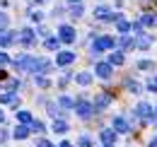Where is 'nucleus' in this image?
Masks as SVG:
<instances>
[{"instance_id": "1", "label": "nucleus", "mask_w": 157, "mask_h": 147, "mask_svg": "<svg viewBox=\"0 0 157 147\" xmlns=\"http://www.w3.org/2000/svg\"><path fill=\"white\" fill-rule=\"evenodd\" d=\"M75 111H78V116H80V118H90V116L94 113V104H90V101L80 99L78 104H75Z\"/></svg>"}, {"instance_id": "2", "label": "nucleus", "mask_w": 157, "mask_h": 147, "mask_svg": "<svg viewBox=\"0 0 157 147\" xmlns=\"http://www.w3.org/2000/svg\"><path fill=\"white\" fill-rule=\"evenodd\" d=\"M111 46H114V39H111V36H99L97 41L92 43V48H94L97 53H99V51H109Z\"/></svg>"}, {"instance_id": "3", "label": "nucleus", "mask_w": 157, "mask_h": 147, "mask_svg": "<svg viewBox=\"0 0 157 147\" xmlns=\"http://www.w3.org/2000/svg\"><path fill=\"white\" fill-rule=\"evenodd\" d=\"M58 39L63 43H73L75 41V29L73 27H60L58 29Z\"/></svg>"}, {"instance_id": "4", "label": "nucleus", "mask_w": 157, "mask_h": 147, "mask_svg": "<svg viewBox=\"0 0 157 147\" xmlns=\"http://www.w3.org/2000/svg\"><path fill=\"white\" fill-rule=\"evenodd\" d=\"M94 17H99L101 22H111V19H118L121 15H114V12L106 10V7H94Z\"/></svg>"}, {"instance_id": "5", "label": "nucleus", "mask_w": 157, "mask_h": 147, "mask_svg": "<svg viewBox=\"0 0 157 147\" xmlns=\"http://www.w3.org/2000/svg\"><path fill=\"white\" fill-rule=\"evenodd\" d=\"M136 113L140 116V118H145V121H150V118L155 116V111H152V106H150V104H138Z\"/></svg>"}, {"instance_id": "6", "label": "nucleus", "mask_w": 157, "mask_h": 147, "mask_svg": "<svg viewBox=\"0 0 157 147\" xmlns=\"http://www.w3.org/2000/svg\"><path fill=\"white\" fill-rule=\"evenodd\" d=\"M97 75L104 77V80H109L111 77V63H97Z\"/></svg>"}, {"instance_id": "7", "label": "nucleus", "mask_w": 157, "mask_h": 147, "mask_svg": "<svg viewBox=\"0 0 157 147\" xmlns=\"http://www.w3.org/2000/svg\"><path fill=\"white\" fill-rule=\"evenodd\" d=\"M73 60H75V53H70V51H63V53H58V58H56L58 65H70Z\"/></svg>"}, {"instance_id": "8", "label": "nucleus", "mask_w": 157, "mask_h": 147, "mask_svg": "<svg viewBox=\"0 0 157 147\" xmlns=\"http://www.w3.org/2000/svg\"><path fill=\"white\" fill-rule=\"evenodd\" d=\"M114 130H116V133H128L131 126H128L126 118H114Z\"/></svg>"}, {"instance_id": "9", "label": "nucleus", "mask_w": 157, "mask_h": 147, "mask_svg": "<svg viewBox=\"0 0 157 147\" xmlns=\"http://www.w3.org/2000/svg\"><path fill=\"white\" fill-rule=\"evenodd\" d=\"M109 101H111V94H99V96H97V101H94V109L101 111L104 106H109Z\"/></svg>"}, {"instance_id": "10", "label": "nucleus", "mask_w": 157, "mask_h": 147, "mask_svg": "<svg viewBox=\"0 0 157 147\" xmlns=\"http://www.w3.org/2000/svg\"><path fill=\"white\" fill-rule=\"evenodd\" d=\"M20 41L24 43V46H32V43H34V32H32V29H22Z\"/></svg>"}, {"instance_id": "11", "label": "nucleus", "mask_w": 157, "mask_h": 147, "mask_svg": "<svg viewBox=\"0 0 157 147\" xmlns=\"http://www.w3.org/2000/svg\"><path fill=\"white\" fill-rule=\"evenodd\" d=\"M15 43V34L12 32H0V46H10Z\"/></svg>"}, {"instance_id": "12", "label": "nucleus", "mask_w": 157, "mask_h": 147, "mask_svg": "<svg viewBox=\"0 0 157 147\" xmlns=\"http://www.w3.org/2000/svg\"><path fill=\"white\" fill-rule=\"evenodd\" d=\"M101 140H104V145H111L116 140V130H101Z\"/></svg>"}, {"instance_id": "13", "label": "nucleus", "mask_w": 157, "mask_h": 147, "mask_svg": "<svg viewBox=\"0 0 157 147\" xmlns=\"http://www.w3.org/2000/svg\"><path fill=\"white\" fill-rule=\"evenodd\" d=\"M140 24H143V27H155L157 24V15H143Z\"/></svg>"}, {"instance_id": "14", "label": "nucleus", "mask_w": 157, "mask_h": 147, "mask_svg": "<svg viewBox=\"0 0 157 147\" xmlns=\"http://www.w3.org/2000/svg\"><path fill=\"white\" fill-rule=\"evenodd\" d=\"M12 135H15L17 140H24V138L29 135V128H27V126H17V128H15V133H12Z\"/></svg>"}, {"instance_id": "15", "label": "nucleus", "mask_w": 157, "mask_h": 147, "mask_svg": "<svg viewBox=\"0 0 157 147\" xmlns=\"http://www.w3.org/2000/svg\"><path fill=\"white\" fill-rule=\"evenodd\" d=\"M116 29L121 32V34H126V32H131V22H126V19H116Z\"/></svg>"}, {"instance_id": "16", "label": "nucleus", "mask_w": 157, "mask_h": 147, "mask_svg": "<svg viewBox=\"0 0 157 147\" xmlns=\"http://www.w3.org/2000/svg\"><path fill=\"white\" fill-rule=\"evenodd\" d=\"M136 46H138V48H147V46H150V36H147V34H138Z\"/></svg>"}, {"instance_id": "17", "label": "nucleus", "mask_w": 157, "mask_h": 147, "mask_svg": "<svg viewBox=\"0 0 157 147\" xmlns=\"http://www.w3.org/2000/svg\"><path fill=\"white\" fill-rule=\"evenodd\" d=\"M15 101H17V96H15V92L0 94V104H15Z\"/></svg>"}, {"instance_id": "18", "label": "nucleus", "mask_w": 157, "mask_h": 147, "mask_svg": "<svg viewBox=\"0 0 157 147\" xmlns=\"http://www.w3.org/2000/svg\"><path fill=\"white\" fill-rule=\"evenodd\" d=\"M17 121H20V123H32V113H29V111H20V113H17Z\"/></svg>"}, {"instance_id": "19", "label": "nucleus", "mask_w": 157, "mask_h": 147, "mask_svg": "<svg viewBox=\"0 0 157 147\" xmlns=\"http://www.w3.org/2000/svg\"><path fill=\"white\" fill-rule=\"evenodd\" d=\"M78 82H80V85H85V87H87V85L92 82V75H90V73H80V75H78Z\"/></svg>"}, {"instance_id": "20", "label": "nucleus", "mask_w": 157, "mask_h": 147, "mask_svg": "<svg viewBox=\"0 0 157 147\" xmlns=\"http://www.w3.org/2000/svg\"><path fill=\"white\" fill-rule=\"evenodd\" d=\"M53 130H56V133H65V130H68V123L56 118V123H53Z\"/></svg>"}, {"instance_id": "21", "label": "nucleus", "mask_w": 157, "mask_h": 147, "mask_svg": "<svg viewBox=\"0 0 157 147\" xmlns=\"http://www.w3.org/2000/svg\"><path fill=\"white\" fill-rule=\"evenodd\" d=\"M136 46V41L131 36H121V48H133Z\"/></svg>"}, {"instance_id": "22", "label": "nucleus", "mask_w": 157, "mask_h": 147, "mask_svg": "<svg viewBox=\"0 0 157 147\" xmlns=\"http://www.w3.org/2000/svg\"><path fill=\"white\" fill-rule=\"evenodd\" d=\"M109 63H111V65H121V63H123V53H111Z\"/></svg>"}, {"instance_id": "23", "label": "nucleus", "mask_w": 157, "mask_h": 147, "mask_svg": "<svg viewBox=\"0 0 157 147\" xmlns=\"http://www.w3.org/2000/svg\"><path fill=\"white\" fill-rule=\"evenodd\" d=\"M58 41H60V39H46V48H51V51L58 48Z\"/></svg>"}, {"instance_id": "24", "label": "nucleus", "mask_w": 157, "mask_h": 147, "mask_svg": "<svg viewBox=\"0 0 157 147\" xmlns=\"http://www.w3.org/2000/svg\"><path fill=\"white\" fill-rule=\"evenodd\" d=\"M32 130L34 133H44V123L41 121H32Z\"/></svg>"}, {"instance_id": "25", "label": "nucleus", "mask_w": 157, "mask_h": 147, "mask_svg": "<svg viewBox=\"0 0 157 147\" xmlns=\"http://www.w3.org/2000/svg\"><path fill=\"white\" fill-rule=\"evenodd\" d=\"M126 87H128L131 92H140V85H138V82H133V80H128V82H126Z\"/></svg>"}, {"instance_id": "26", "label": "nucleus", "mask_w": 157, "mask_h": 147, "mask_svg": "<svg viewBox=\"0 0 157 147\" xmlns=\"http://www.w3.org/2000/svg\"><path fill=\"white\" fill-rule=\"evenodd\" d=\"M60 106H63V109H70V106H75V104H73L68 96H60Z\"/></svg>"}, {"instance_id": "27", "label": "nucleus", "mask_w": 157, "mask_h": 147, "mask_svg": "<svg viewBox=\"0 0 157 147\" xmlns=\"http://www.w3.org/2000/svg\"><path fill=\"white\" fill-rule=\"evenodd\" d=\"M29 17L34 19V22H41V17H44V15H41L39 10H32V12H29Z\"/></svg>"}, {"instance_id": "28", "label": "nucleus", "mask_w": 157, "mask_h": 147, "mask_svg": "<svg viewBox=\"0 0 157 147\" xmlns=\"http://www.w3.org/2000/svg\"><path fill=\"white\" fill-rule=\"evenodd\" d=\"M138 68H140V70H150V68H152V63H150V60H140V63H138Z\"/></svg>"}, {"instance_id": "29", "label": "nucleus", "mask_w": 157, "mask_h": 147, "mask_svg": "<svg viewBox=\"0 0 157 147\" xmlns=\"http://www.w3.org/2000/svg\"><path fill=\"white\" fill-rule=\"evenodd\" d=\"M80 15H82V5L75 2V7H73V17H80Z\"/></svg>"}, {"instance_id": "30", "label": "nucleus", "mask_w": 157, "mask_h": 147, "mask_svg": "<svg viewBox=\"0 0 157 147\" xmlns=\"http://www.w3.org/2000/svg\"><path fill=\"white\" fill-rule=\"evenodd\" d=\"M80 147H92V140L90 138H80Z\"/></svg>"}, {"instance_id": "31", "label": "nucleus", "mask_w": 157, "mask_h": 147, "mask_svg": "<svg viewBox=\"0 0 157 147\" xmlns=\"http://www.w3.org/2000/svg\"><path fill=\"white\" fill-rule=\"evenodd\" d=\"M36 85H39V87H48V80H46V77H36Z\"/></svg>"}, {"instance_id": "32", "label": "nucleus", "mask_w": 157, "mask_h": 147, "mask_svg": "<svg viewBox=\"0 0 157 147\" xmlns=\"http://www.w3.org/2000/svg\"><path fill=\"white\" fill-rule=\"evenodd\" d=\"M10 63V58H7V53H0V65H7Z\"/></svg>"}, {"instance_id": "33", "label": "nucleus", "mask_w": 157, "mask_h": 147, "mask_svg": "<svg viewBox=\"0 0 157 147\" xmlns=\"http://www.w3.org/2000/svg\"><path fill=\"white\" fill-rule=\"evenodd\" d=\"M36 147H53V145H51L48 140H39V142H36Z\"/></svg>"}, {"instance_id": "34", "label": "nucleus", "mask_w": 157, "mask_h": 147, "mask_svg": "<svg viewBox=\"0 0 157 147\" xmlns=\"http://www.w3.org/2000/svg\"><path fill=\"white\" fill-rule=\"evenodd\" d=\"M0 27H7V15L0 12Z\"/></svg>"}, {"instance_id": "35", "label": "nucleus", "mask_w": 157, "mask_h": 147, "mask_svg": "<svg viewBox=\"0 0 157 147\" xmlns=\"http://www.w3.org/2000/svg\"><path fill=\"white\" fill-rule=\"evenodd\" d=\"M147 87H150L152 92H157V80H150V82H147Z\"/></svg>"}, {"instance_id": "36", "label": "nucleus", "mask_w": 157, "mask_h": 147, "mask_svg": "<svg viewBox=\"0 0 157 147\" xmlns=\"http://www.w3.org/2000/svg\"><path fill=\"white\" fill-rule=\"evenodd\" d=\"M5 140H7V133H5V130H0V142H5Z\"/></svg>"}, {"instance_id": "37", "label": "nucleus", "mask_w": 157, "mask_h": 147, "mask_svg": "<svg viewBox=\"0 0 157 147\" xmlns=\"http://www.w3.org/2000/svg\"><path fill=\"white\" fill-rule=\"evenodd\" d=\"M60 147H73V145L70 142H60Z\"/></svg>"}, {"instance_id": "38", "label": "nucleus", "mask_w": 157, "mask_h": 147, "mask_svg": "<svg viewBox=\"0 0 157 147\" xmlns=\"http://www.w3.org/2000/svg\"><path fill=\"white\" fill-rule=\"evenodd\" d=\"M150 147H157V138H155V140H152V142H150Z\"/></svg>"}, {"instance_id": "39", "label": "nucleus", "mask_w": 157, "mask_h": 147, "mask_svg": "<svg viewBox=\"0 0 157 147\" xmlns=\"http://www.w3.org/2000/svg\"><path fill=\"white\" fill-rule=\"evenodd\" d=\"M2 121H5V116H2V111H0V123H2Z\"/></svg>"}, {"instance_id": "40", "label": "nucleus", "mask_w": 157, "mask_h": 147, "mask_svg": "<svg viewBox=\"0 0 157 147\" xmlns=\"http://www.w3.org/2000/svg\"><path fill=\"white\" fill-rule=\"evenodd\" d=\"M70 2H80V0H70Z\"/></svg>"}, {"instance_id": "41", "label": "nucleus", "mask_w": 157, "mask_h": 147, "mask_svg": "<svg viewBox=\"0 0 157 147\" xmlns=\"http://www.w3.org/2000/svg\"><path fill=\"white\" fill-rule=\"evenodd\" d=\"M155 116H157V109H155Z\"/></svg>"}, {"instance_id": "42", "label": "nucleus", "mask_w": 157, "mask_h": 147, "mask_svg": "<svg viewBox=\"0 0 157 147\" xmlns=\"http://www.w3.org/2000/svg\"><path fill=\"white\" fill-rule=\"evenodd\" d=\"M39 2H44V0H39Z\"/></svg>"}, {"instance_id": "43", "label": "nucleus", "mask_w": 157, "mask_h": 147, "mask_svg": "<svg viewBox=\"0 0 157 147\" xmlns=\"http://www.w3.org/2000/svg\"><path fill=\"white\" fill-rule=\"evenodd\" d=\"M106 147H109V145H106Z\"/></svg>"}]
</instances>
